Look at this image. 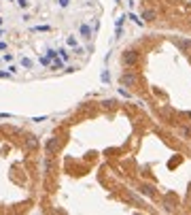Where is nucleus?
I'll list each match as a JSON object with an SVG mask.
<instances>
[{"label":"nucleus","instance_id":"f257e3e1","mask_svg":"<svg viewBox=\"0 0 191 215\" xmlns=\"http://www.w3.org/2000/svg\"><path fill=\"white\" fill-rule=\"evenodd\" d=\"M121 60H123V64H125V66H134V64H136V60H138V55H136V51H132V49H130V51H125V53L121 55Z\"/></svg>","mask_w":191,"mask_h":215},{"label":"nucleus","instance_id":"f03ea898","mask_svg":"<svg viewBox=\"0 0 191 215\" xmlns=\"http://www.w3.org/2000/svg\"><path fill=\"white\" fill-rule=\"evenodd\" d=\"M57 147H59V141H57L55 136H53V138H49V141H47V145H45V149H47V153H49V156H51V153H53V151H55Z\"/></svg>","mask_w":191,"mask_h":215},{"label":"nucleus","instance_id":"7ed1b4c3","mask_svg":"<svg viewBox=\"0 0 191 215\" xmlns=\"http://www.w3.org/2000/svg\"><path fill=\"white\" fill-rule=\"evenodd\" d=\"M92 34H94V30H92L87 24H83V26H81V36H83L85 41H89V39H92Z\"/></svg>","mask_w":191,"mask_h":215},{"label":"nucleus","instance_id":"20e7f679","mask_svg":"<svg viewBox=\"0 0 191 215\" xmlns=\"http://www.w3.org/2000/svg\"><path fill=\"white\" fill-rule=\"evenodd\" d=\"M121 83H123V85H134V83H136V77L125 73V75H121Z\"/></svg>","mask_w":191,"mask_h":215},{"label":"nucleus","instance_id":"39448f33","mask_svg":"<svg viewBox=\"0 0 191 215\" xmlns=\"http://www.w3.org/2000/svg\"><path fill=\"white\" fill-rule=\"evenodd\" d=\"M62 66H64V60H62V58H55V60L51 62V66H49V68H51V70H59Z\"/></svg>","mask_w":191,"mask_h":215},{"label":"nucleus","instance_id":"423d86ee","mask_svg":"<svg viewBox=\"0 0 191 215\" xmlns=\"http://www.w3.org/2000/svg\"><path fill=\"white\" fill-rule=\"evenodd\" d=\"M26 145H28V147H38L36 136H28V138H26Z\"/></svg>","mask_w":191,"mask_h":215},{"label":"nucleus","instance_id":"0eeeda50","mask_svg":"<svg viewBox=\"0 0 191 215\" xmlns=\"http://www.w3.org/2000/svg\"><path fill=\"white\" fill-rule=\"evenodd\" d=\"M57 51H59V58H62V60H64V62H68V58H70V53H68V51H66V49H64V47H59V49H57Z\"/></svg>","mask_w":191,"mask_h":215},{"label":"nucleus","instance_id":"6e6552de","mask_svg":"<svg viewBox=\"0 0 191 215\" xmlns=\"http://www.w3.org/2000/svg\"><path fill=\"white\" fill-rule=\"evenodd\" d=\"M66 45H70V47H74V49H77V47H79V41H77L74 36H68V39H66Z\"/></svg>","mask_w":191,"mask_h":215},{"label":"nucleus","instance_id":"1a4fd4ad","mask_svg":"<svg viewBox=\"0 0 191 215\" xmlns=\"http://www.w3.org/2000/svg\"><path fill=\"white\" fill-rule=\"evenodd\" d=\"M21 66H23V68H32L34 64H32V60H30V58H21Z\"/></svg>","mask_w":191,"mask_h":215},{"label":"nucleus","instance_id":"9d476101","mask_svg":"<svg viewBox=\"0 0 191 215\" xmlns=\"http://www.w3.org/2000/svg\"><path fill=\"white\" fill-rule=\"evenodd\" d=\"M51 28L49 26H36V28H32V32H49Z\"/></svg>","mask_w":191,"mask_h":215},{"label":"nucleus","instance_id":"9b49d317","mask_svg":"<svg viewBox=\"0 0 191 215\" xmlns=\"http://www.w3.org/2000/svg\"><path fill=\"white\" fill-rule=\"evenodd\" d=\"M15 4H17L19 9H28V4H30V2H28V0H15Z\"/></svg>","mask_w":191,"mask_h":215},{"label":"nucleus","instance_id":"f8f14e48","mask_svg":"<svg viewBox=\"0 0 191 215\" xmlns=\"http://www.w3.org/2000/svg\"><path fill=\"white\" fill-rule=\"evenodd\" d=\"M57 53H59V51H55V49H51V47L47 49V55L51 58V60H55V58H57Z\"/></svg>","mask_w":191,"mask_h":215},{"label":"nucleus","instance_id":"ddd939ff","mask_svg":"<svg viewBox=\"0 0 191 215\" xmlns=\"http://www.w3.org/2000/svg\"><path fill=\"white\" fill-rule=\"evenodd\" d=\"M2 62H13V55H11V53H4V55H2Z\"/></svg>","mask_w":191,"mask_h":215},{"label":"nucleus","instance_id":"4468645a","mask_svg":"<svg viewBox=\"0 0 191 215\" xmlns=\"http://www.w3.org/2000/svg\"><path fill=\"white\" fill-rule=\"evenodd\" d=\"M57 4H59V6H62V9H66V6H68V4H70V0H57Z\"/></svg>","mask_w":191,"mask_h":215},{"label":"nucleus","instance_id":"2eb2a0df","mask_svg":"<svg viewBox=\"0 0 191 215\" xmlns=\"http://www.w3.org/2000/svg\"><path fill=\"white\" fill-rule=\"evenodd\" d=\"M153 17H155L153 11H146V13H144V19H153Z\"/></svg>","mask_w":191,"mask_h":215},{"label":"nucleus","instance_id":"dca6fc26","mask_svg":"<svg viewBox=\"0 0 191 215\" xmlns=\"http://www.w3.org/2000/svg\"><path fill=\"white\" fill-rule=\"evenodd\" d=\"M102 81H106V83H108V81H110V77H108V73H106V70H104V73H102Z\"/></svg>","mask_w":191,"mask_h":215},{"label":"nucleus","instance_id":"f3484780","mask_svg":"<svg viewBox=\"0 0 191 215\" xmlns=\"http://www.w3.org/2000/svg\"><path fill=\"white\" fill-rule=\"evenodd\" d=\"M4 77H11V73H4V70H0V79H4Z\"/></svg>","mask_w":191,"mask_h":215},{"label":"nucleus","instance_id":"a211bd4d","mask_svg":"<svg viewBox=\"0 0 191 215\" xmlns=\"http://www.w3.org/2000/svg\"><path fill=\"white\" fill-rule=\"evenodd\" d=\"M0 51H6V43L4 41H0Z\"/></svg>","mask_w":191,"mask_h":215},{"label":"nucleus","instance_id":"6ab92c4d","mask_svg":"<svg viewBox=\"0 0 191 215\" xmlns=\"http://www.w3.org/2000/svg\"><path fill=\"white\" fill-rule=\"evenodd\" d=\"M9 117H11L9 113H0V119H9Z\"/></svg>","mask_w":191,"mask_h":215},{"label":"nucleus","instance_id":"aec40b11","mask_svg":"<svg viewBox=\"0 0 191 215\" xmlns=\"http://www.w3.org/2000/svg\"><path fill=\"white\" fill-rule=\"evenodd\" d=\"M0 36H4V32H2V26H0Z\"/></svg>","mask_w":191,"mask_h":215},{"label":"nucleus","instance_id":"412c9836","mask_svg":"<svg viewBox=\"0 0 191 215\" xmlns=\"http://www.w3.org/2000/svg\"><path fill=\"white\" fill-rule=\"evenodd\" d=\"M2 21H4V19H2V17H0V26H2Z\"/></svg>","mask_w":191,"mask_h":215},{"label":"nucleus","instance_id":"4be33fe9","mask_svg":"<svg viewBox=\"0 0 191 215\" xmlns=\"http://www.w3.org/2000/svg\"><path fill=\"white\" fill-rule=\"evenodd\" d=\"M9 2H13V0H9Z\"/></svg>","mask_w":191,"mask_h":215}]
</instances>
